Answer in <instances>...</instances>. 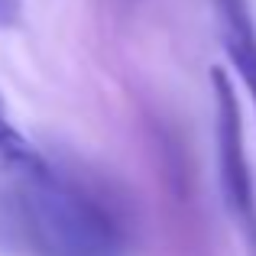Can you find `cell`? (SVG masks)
I'll return each instance as SVG.
<instances>
[{
	"mask_svg": "<svg viewBox=\"0 0 256 256\" xmlns=\"http://www.w3.org/2000/svg\"><path fill=\"white\" fill-rule=\"evenodd\" d=\"M16 188L10 214L30 256H126L117 214L49 159L10 169Z\"/></svg>",
	"mask_w": 256,
	"mask_h": 256,
	"instance_id": "obj_1",
	"label": "cell"
},
{
	"mask_svg": "<svg viewBox=\"0 0 256 256\" xmlns=\"http://www.w3.org/2000/svg\"><path fill=\"white\" fill-rule=\"evenodd\" d=\"M211 4L218 10L227 58H230L237 78L244 82L256 114V20L250 10V0H211Z\"/></svg>",
	"mask_w": 256,
	"mask_h": 256,
	"instance_id": "obj_3",
	"label": "cell"
},
{
	"mask_svg": "<svg viewBox=\"0 0 256 256\" xmlns=\"http://www.w3.org/2000/svg\"><path fill=\"white\" fill-rule=\"evenodd\" d=\"M23 6H26V0H0V32L20 26V20H23Z\"/></svg>",
	"mask_w": 256,
	"mask_h": 256,
	"instance_id": "obj_5",
	"label": "cell"
},
{
	"mask_svg": "<svg viewBox=\"0 0 256 256\" xmlns=\"http://www.w3.org/2000/svg\"><path fill=\"white\" fill-rule=\"evenodd\" d=\"M211 88H214V110H218V169H220L224 201L256 246V192H253V169L244 146V114H240L237 88L224 68L211 72Z\"/></svg>",
	"mask_w": 256,
	"mask_h": 256,
	"instance_id": "obj_2",
	"label": "cell"
},
{
	"mask_svg": "<svg viewBox=\"0 0 256 256\" xmlns=\"http://www.w3.org/2000/svg\"><path fill=\"white\" fill-rule=\"evenodd\" d=\"M39 159H42V152L16 130V124L6 117L4 104H0V166H6V169H26V166L39 162Z\"/></svg>",
	"mask_w": 256,
	"mask_h": 256,
	"instance_id": "obj_4",
	"label": "cell"
}]
</instances>
